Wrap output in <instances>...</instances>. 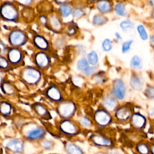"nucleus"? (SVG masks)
I'll use <instances>...</instances> for the list:
<instances>
[{
  "label": "nucleus",
  "mask_w": 154,
  "mask_h": 154,
  "mask_svg": "<svg viewBox=\"0 0 154 154\" xmlns=\"http://www.w3.org/2000/svg\"><path fill=\"white\" fill-rule=\"evenodd\" d=\"M19 76L24 84L30 87H34L42 81L43 73L35 66H26L21 69Z\"/></svg>",
  "instance_id": "nucleus-1"
},
{
  "label": "nucleus",
  "mask_w": 154,
  "mask_h": 154,
  "mask_svg": "<svg viewBox=\"0 0 154 154\" xmlns=\"http://www.w3.org/2000/svg\"><path fill=\"white\" fill-rule=\"evenodd\" d=\"M20 12L16 4L11 2H3L0 5V19L5 22H18Z\"/></svg>",
  "instance_id": "nucleus-2"
},
{
  "label": "nucleus",
  "mask_w": 154,
  "mask_h": 154,
  "mask_svg": "<svg viewBox=\"0 0 154 154\" xmlns=\"http://www.w3.org/2000/svg\"><path fill=\"white\" fill-rule=\"evenodd\" d=\"M77 106L72 100H63L57 103L56 111L62 119H69L74 116L76 112Z\"/></svg>",
  "instance_id": "nucleus-3"
},
{
  "label": "nucleus",
  "mask_w": 154,
  "mask_h": 154,
  "mask_svg": "<svg viewBox=\"0 0 154 154\" xmlns=\"http://www.w3.org/2000/svg\"><path fill=\"white\" fill-rule=\"evenodd\" d=\"M28 41V36L25 31L20 29H13L8 35V42L10 47L21 48Z\"/></svg>",
  "instance_id": "nucleus-4"
},
{
  "label": "nucleus",
  "mask_w": 154,
  "mask_h": 154,
  "mask_svg": "<svg viewBox=\"0 0 154 154\" xmlns=\"http://www.w3.org/2000/svg\"><path fill=\"white\" fill-rule=\"evenodd\" d=\"M46 134V130L43 126L37 124L29 125L24 131V137L29 141H40L45 138Z\"/></svg>",
  "instance_id": "nucleus-5"
},
{
  "label": "nucleus",
  "mask_w": 154,
  "mask_h": 154,
  "mask_svg": "<svg viewBox=\"0 0 154 154\" xmlns=\"http://www.w3.org/2000/svg\"><path fill=\"white\" fill-rule=\"evenodd\" d=\"M5 57L13 68L23 66L24 63L25 54L20 48H8Z\"/></svg>",
  "instance_id": "nucleus-6"
},
{
  "label": "nucleus",
  "mask_w": 154,
  "mask_h": 154,
  "mask_svg": "<svg viewBox=\"0 0 154 154\" xmlns=\"http://www.w3.org/2000/svg\"><path fill=\"white\" fill-rule=\"evenodd\" d=\"M58 128L63 134L68 137L77 135L80 132V128L79 125L70 119H63L59 123Z\"/></svg>",
  "instance_id": "nucleus-7"
},
{
  "label": "nucleus",
  "mask_w": 154,
  "mask_h": 154,
  "mask_svg": "<svg viewBox=\"0 0 154 154\" xmlns=\"http://www.w3.org/2000/svg\"><path fill=\"white\" fill-rule=\"evenodd\" d=\"M93 120L97 126L103 128L109 126L112 123V117L110 112L101 108L94 112Z\"/></svg>",
  "instance_id": "nucleus-8"
},
{
  "label": "nucleus",
  "mask_w": 154,
  "mask_h": 154,
  "mask_svg": "<svg viewBox=\"0 0 154 154\" xmlns=\"http://www.w3.org/2000/svg\"><path fill=\"white\" fill-rule=\"evenodd\" d=\"M35 67L42 72L48 70L51 63V59L48 52L38 51L33 57Z\"/></svg>",
  "instance_id": "nucleus-9"
},
{
  "label": "nucleus",
  "mask_w": 154,
  "mask_h": 154,
  "mask_svg": "<svg viewBox=\"0 0 154 154\" xmlns=\"http://www.w3.org/2000/svg\"><path fill=\"white\" fill-rule=\"evenodd\" d=\"M127 93V87L125 81L122 78L115 79L112 81L110 94L118 100H123Z\"/></svg>",
  "instance_id": "nucleus-10"
},
{
  "label": "nucleus",
  "mask_w": 154,
  "mask_h": 154,
  "mask_svg": "<svg viewBox=\"0 0 154 154\" xmlns=\"http://www.w3.org/2000/svg\"><path fill=\"white\" fill-rule=\"evenodd\" d=\"M90 140L93 145L100 148L111 149L114 146V143L112 139L102 134H92Z\"/></svg>",
  "instance_id": "nucleus-11"
},
{
  "label": "nucleus",
  "mask_w": 154,
  "mask_h": 154,
  "mask_svg": "<svg viewBox=\"0 0 154 154\" xmlns=\"http://www.w3.org/2000/svg\"><path fill=\"white\" fill-rule=\"evenodd\" d=\"M44 94L48 100L54 103H58L63 100V95L61 89L55 84L48 87L44 91Z\"/></svg>",
  "instance_id": "nucleus-12"
},
{
  "label": "nucleus",
  "mask_w": 154,
  "mask_h": 154,
  "mask_svg": "<svg viewBox=\"0 0 154 154\" xmlns=\"http://www.w3.org/2000/svg\"><path fill=\"white\" fill-rule=\"evenodd\" d=\"M132 114V109L130 105H123L119 107L114 111V117L117 120L120 122L128 121Z\"/></svg>",
  "instance_id": "nucleus-13"
},
{
  "label": "nucleus",
  "mask_w": 154,
  "mask_h": 154,
  "mask_svg": "<svg viewBox=\"0 0 154 154\" xmlns=\"http://www.w3.org/2000/svg\"><path fill=\"white\" fill-rule=\"evenodd\" d=\"M102 108L111 113L114 112L119 106V100L110 94L104 96L101 100Z\"/></svg>",
  "instance_id": "nucleus-14"
},
{
  "label": "nucleus",
  "mask_w": 154,
  "mask_h": 154,
  "mask_svg": "<svg viewBox=\"0 0 154 154\" xmlns=\"http://www.w3.org/2000/svg\"><path fill=\"white\" fill-rule=\"evenodd\" d=\"M129 120L131 127L139 131L143 129L147 123L146 117L139 112L132 113Z\"/></svg>",
  "instance_id": "nucleus-15"
},
{
  "label": "nucleus",
  "mask_w": 154,
  "mask_h": 154,
  "mask_svg": "<svg viewBox=\"0 0 154 154\" xmlns=\"http://www.w3.org/2000/svg\"><path fill=\"white\" fill-rule=\"evenodd\" d=\"M31 108L34 112L42 119L45 120H49L52 119L51 114L48 107L42 103L35 102L31 105Z\"/></svg>",
  "instance_id": "nucleus-16"
},
{
  "label": "nucleus",
  "mask_w": 154,
  "mask_h": 154,
  "mask_svg": "<svg viewBox=\"0 0 154 154\" xmlns=\"http://www.w3.org/2000/svg\"><path fill=\"white\" fill-rule=\"evenodd\" d=\"M32 44L39 51L48 52L51 48L49 42L46 38L40 34H36L33 37Z\"/></svg>",
  "instance_id": "nucleus-17"
},
{
  "label": "nucleus",
  "mask_w": 154,
  "mask_h": 154,
  "mask_svg": "<svg viewBox=\"0 0 154 154\" xmlns=\"http://www.w3.org/2000/svg\"><path fill=\"white\" fill-rule=\"evenodd\" d=\"M5 147L13 153H22L24 151V143L20 139L13 138L7 142Z\"/></svg>",
  "instance_id": "nucleus-18"
},
{
  "label": "nucleus",
  "mask_w": 154,
  "mask_h": 154,
  "mask_svg": "<svg viewBox=\"0 0 154 154\" xmlns=\"http://www.w3.org/2000/svg\"><path fill=\"white\" fill-rule=\"evenodd\" d=\"M130 87L135 91H141L144 85V79L143 76L137 72L131 75L129 82Z\"/></svg>",
  "instance_id": "nucleus-19"
},
{
  "label": "nucleus",
  "mask_w": 154,
  "mask_h": 154,
  "mask_svg": "<svg viewBox=\"0 0 154 154\" xmlns=\"http://www.w3.org/2000/svg\"><path fill=\"white\" fill-rule=\"evenodd\" d=\"M49 28L55 32H59L63 29V23L61 18L57 14H52L48 17V24Z\"/></svg>",
  "instance_id": "nucleus-20"
},
{
  "label": "nucleus",
  "mask_w": 154,
  "mask_h": 154,
  "mask_svg": "<svg viewBox=\"0 0 154 154\" xmlns=\"http://www.w3.org/2000/svg\"><path fill=\"white\" fill-rule=\"evenodd\" d=\"M95 7L99 13L104 15L113 11V5L111 0H97L95 2Z\"/></svg>",
  "instance_id": "nucleus-21"
},
{
  "label": "nucleus",
  "mask_w": 154,
  "mask_h": 154,
  "mask_svg": "<svg viewBox=\"0 0 154 154\" xmlns=\"http://www.w3.org/2000/svg\"><path fill=\"white\" fill-rule=\"evenodd\" d=\"M73 10V6L71 2L61 5L57 9L58 15L61 18H67L72 16Z\"/></svg>",
  "instance_id": "nucleus-22"
},
{
  "label": "nucleus",
  "mask_w": 154,
  "mask_h": 154,
  "mask_svg": "<svg viewBox=\"0 0 154 154\" xmlns=\"http://www.w3.org/2000/svg\"><path fill=\"white\" fill-rule=\"evenodd\" d=\"M64 149L67 154H84L82 149L72 142H66L64 144Z\"/></svg>",
  "instance_id": "nucleus-23"
},
{
  "label": "nucleus",
  "mask_w": 154,
  "mask_h": 154,
  "mask_svg": "<svg viewBox=\"0 0 154 154\" xmlns=\"http://www.w3.org/2000/svg\"><path fill=\"white\" fill-rule=\"evenodd\" d=\"M129 66L135 72L140 71L143 67V61L141 57L138 55L132 56L129 61Z\"/></svg>",
  "instance_id": "nucleus-24"
},
{
  "label": "nucleus",
  "mask_w": 154,
  "mask_h": 154,
  "mask_svg": "<svg viewBox=\"0 0 154 154\" xmlns=\"http://www.w3.org/2000/svg\"><path fill=\"white\" fill-rule=\"evenodd\" d=\"M0 85L1 90L4 94L8 96H13L16 94V88L15 86L10 82L3 80Z\"/></svg>",
  "instance_id": "nucleus-25"
},
{
  "label": "nucleus",
  "mask_w": 154,
  "mask_h": 154,
  "mask_svg": "<svg viewBox=\"0 0 154 154\" xmlns=\"http://www.w3.org/2000/svg\"><path fill=\"white\" fill-rule=\"evenodd\" d=\"M113 11L120 17H126L128 12L126 8V5L123 2H118L113 6Z\"/></svg>",
  "instance_id": "nucleus-26"
},
{
  "label": "nucleus",
  "mask_w": 154,
  "mask_h": 154,
  "mask_svg": "<svg viewBox=\"0 0 154 154\" xmlns=\"http://www.w3.org/2000/svg\"><path fill=\"white\" fill-rule=\"evenodd\" d=\"M108 21V19L106 16L99 13L95 14L91 19L92 23L95 26H102L106 24Z\"/></svg>",
  "instance_id": "nucleus-27"
},
{
  "label": "nucleus",
  "mask_w": 154,
  "mask_h": 154,
  "mask_svg": "<svg viewBox=\"0 0 154 154\" xmlns=\"http://www.w3.org/2000/svg\"><path fill=\"white\" fill-rule=\"evenodd\" d=\"M119 27L123 32H128V31L135 29V25L131 20L126 19L119 23Z\"/></svg>",
  "instance_id": "nucleus-28"
},
{
  "label": "nucleus",
  "mask_w": 154,
  "mask_h": 154,
  "mask_svg": "<svg viewBox=\"0 0 154 154\" xmlns=\"http://www.w3.org/2000/svg\"><path fill=\"white\" fill-rule=\"evenodd\" d=\"M87 61L90 66H97L99 63V55L97 52L95 50H91L88 52L85 57Z\"/></svg>",
  "instance_id": "nucleus-29"
},
{
  "label": "nucleus",
  "mask_w": 154,
  "mask_h": 154,
  "mask_svg": "<svg viewBox=\"0 0 154 154\" xmlns=\"http://www.w3.org/2000/svg\"><path fill=\"white\" fill-rule=\"evenodd\" d=\"M12 112L11 105L6 101H2L0 103V114L3 116H9Z\"/></svg>",
  "instance_id": "nucleus-30"
},
{
  "label": "nucleus",
  "mask_w": 154,
  "mask_h": 154,
  "mask_svg": "<svg viewBox=\"0 0 154 154\" xmlns=\"http://www.w3.org/2000/svg\"><path fill=\"white\" fill-rule=\"evenodd\" d=\"M136 29L141 40H142L143 41H146L149 39V34L144 25L138 24L136 26Z\"/></svg>",
  "instance_id": "nucleus-31"
},
{
  "label": "nucleus",
  "mask_w": 154,
  "mask_h": 154,
  "mask_svg": "<svg viewBox=\"0 0 154 154\" xmlns=\"http://www.w3.org/2000/svg\"><path fill=\"white\" fill-rule=\"evenodd\" d=\"M22 17L26 21H31L34 17V11L31 7L23 8L22 12L21 13Z\"/></svg>",
  "instance_id": "nucleus-32"
},
{
  "label": "nucleus",
  "mask_w": 154,
  "mask_h": 154,
  "mask_svg": "<svg viewBox=\"0 0 154 154\" xmlns=\"http://www.w3.org/2000/svg\"><path fill=\"white\" fill-rule=\"evenodd\" d=\"M13 69L5 56H0V71L7 72Z\"/></svg>",
  "instance_id": "nucleus-33"
},
{
  "label": "nucleus",
  "mask_w": 154,
  "mask_h": 154,
  "mask_svg": "<svg viewBox=\"0 0 154 154\" xmlns=\"http://www.w3.org/2000/svg\"><path fill=\"white\" fill-rule=\"evenodd\" d=\"M90 65L87 61V60L85 56H82L76 62V67L78 71H79L81 73L84 71L87 67H88Z\"/></svg>",
  "instance_id": "nucleus-34"
},
{
  "label": "nucleus",
  "mask_w": 154,
  "mask_h": 154,
  "mask_svg": "<svg viewBox=\"0 0 154 154\" xmlns=\"http://www.w3.org/2000/svg\"><path fill=\"white\" fill-rule=\"evenodd\" d=\"M40 145L41 147L45 150H51L54 148L55 143L51 140L43 138L40 141Z\"/></svg>",
  "instance_id": "nucleus-35"
},
{
  "label": "nucleus",
  "mask_w": 154,
  "mask_h": 154,
  "mask_svg": "<svg viewBox=\"0 0 154 154\" xmlns=\"http://www.w3.org/2000/svg\"><path fill=\"white\" fill-rule=\"evenodd\" d=\"M101 48L105 52H109L113 48V42L109 38H105L103 40L101 43Z\"/></svg>",
  "instance_id": "nucleus-36"
},
{
  "label": "nucleus",
  "mask_w": 154,
  "mask_h": 154,
  "mask_svg": "<svg viewBox=\"0 0 154 154\" xmlns=\"http://www.w3.org/2000/svg\"><path fill=\"white\" fill-rule=\"evenodd\" d=\"M134 42V41L132 39H129L126 41L122 42L121 45L122 53L123 54L128 53L131 51Z\"/></svg>",
  "instance_id": "nucleus-37"
},
{
  "label": "nucleus",
  "mask_w": 154,
  "mask_h": 154,
  "mask_svg": "<svg viewBox=\"0 0 154 154\" xmlns=\"http://www.w3.org/2000/svg\"><path fill=\"white\" fill-rule=\"evenodd\" d=\"M78 122L81 126L85 128H89L92 126L93 122L87 116H80L78 117Z\"/></svg>",
  "instance_id": "nucleus-38"
},
{
  "label": "nucleus",
  "mask_w": 154,
  "mask_h": 154,
  "mask_svg": "<svg viewBox=\"0 0 154 154\" xmlns=\"http://www.w3.org/2000/svg\"><path fill=\"white\" fill-rule=\"evenodd\" d=\"M135 150L138 154H150L149 146L144 143H141L137 145Z\"/></svg>",
  "instance_id": "nucleus-39"
},
{
  "label": "nucleus",
  "mask_w": 154,
  "mask_h": 154,
  "mask_svg": "<svg viewBox=\"0 0 154 154\" xmlns=\"http://www.w3.org/2000/svg\"><path fill=\"white\" fill-rule=\"evenodd\" d=\"M85 14V11L82 7H73L72 16L74 19H78L83 17Z\"/></svg>",
  "instance_id": "nucleus-40"
},
{
  "label": "nucleus",
  "mask_w": 154,
  "mask_h": 154,
  "mask_svg": "<svg viewBox=\"0 0 154 154\" xmlns=\"http://www.w3.org/2000/svg\"><path fill=\"white\" fill-rule=\"evenodd\" d=\"M91 77L94 82L97 84H102L106 81L105 74L102 72H96Z\"/></svg>",
  "instance_id": "nucleus-41"
},
{
  "label": "nucleus",
  "mask_w": 154,
  "mask_h": 154,
  "mask_svg": "<svg viewBox=\"0 0 154 154\" xmlns=\"http://www.w3.org/2000/svg\"><path fill=\"white\" fill-rule=\"evenodd\" d=\"M98 68L97 66H89L87 67L84 71L81 72V74L85 76H92L94 74H95L97 72Z\"/></svg>",
  "instance_id": "nucleus-42"
},
{
  "label": "nucleus",
  "mask_w": 154,
  "mask_h": 154,
  "mask_svg": "<svg viewBox=\"0 0 154 154\" xmlns=\"http://www.w3.org/2000/svg\"><path fill=\"white\" fill-rule=\"evenodd\" d=\"M144 95L149 100L154 99V87L153 85H147L144 90Z\"/></svg>",
  "instance_id": "nucleus-43"
},
{
  "label": "nucleus",
  "mask_w": 154,
  "mask_h": 154,
  "mask_svg": "<svg viewBox=\"0 0 154 154\" xmlns=\"http://www.w3.org/2000/svg\"><path fill=\"white\" fill-rule=\"evenodd\" d=\"M16 4L17 5L23 7V8H28L31 7L34 4L35 0H14Z\"/></svg>",
  "instance_id": "nucleus-44"
},
{
  "label": "nucleus",
  "mask_w": 154,
  "mask_h": 154,
  "mask_svg": "<svg viewBox=\"0 0 154 154\" xmlns=\"http://www.w3.org/2000/svg\"><path fill=\"white\" fill-rule=\"evenodd\" d=\"M77 32V28L74 25H70L69 26L67 31L66 34L69 37H72L75 35Z\"/></svg>",
  "instance_id": "nucleus-45"
},
{
  "label": "nucleus",
  "mask_w": 154,
  "mask_h": 154,
  "mask_svg": "<svg viewBox=\"0 0 154 154\" xmlns=\"http://www.w3.org/2000/svg\"><path fill=\"white\" fill-rule=\"evenodd\" d=\"M8 50V47L6 45L0 40V56H5Z\"/></svg>",
  "instance_id": "nucleus-46"
},
{
  "label": "nucleus",
  "mask_w": 154,
  "mask_h": 154,
  "mask_svg": "<svg viewBox=\"0 0 154 154\" xmlns=\"http://www.w3.org/2000/svg\"><path fill=\"white\" fill-rule=\"evenodd\" d=\"M38 21L42 25H47L48 17L45 14H41L38 17Z\"/></svg>",
  "instance_id": "nucleus-47"
},
{
  "label": "nucleus",
  "mask_w": 154,
  "mask_h": 154,
  "mask_svg": "<svg viewBox=\"0 0 154 154\" xmlns=\"http://www.w3.org/2000/svg\"><path fill=\"white\" fill-rule=\"evenodd\" d=\"M57 5H58V6L63 5V4H67V3H70L71 2V0H52Z\"/></svg>",
  "instance_id": "nucleus-48"
},
{
  "label": "nucleus",
  "mask_w": 154,
  "mask_h": 154,
  "mask_svg": "<svg viewBox=\"0 0 154 154\" xmlns=\"http://www.w3.org/2000/svg\"><path fill=\"white\" fill-rule=\"evenodd\" d=\"M114 37L119 42H122L123 41V38L121 35V34L119 32H114Z\"/></svg>",
  "instance_id": "nucleus-49"
},
{
  "label": "nucleus",
  "mask_w": 154,
  "mask_h": 154,
  "mask_svg": "<svg viewBox=\"0 0 154 154\" xmlns=\"http://www.w3.org/2000/svg\"><path fill=\"white\" fill-rule=\"evenodd\" d=\"M107 154H121V153L119 150L116 149H112V148H111L109 150Z\"/></svg>",
  "instance_id": "nucleus-50"
},
{
  "label": "nucleus",
  "mask_w": 154,
  "mask_h": 154,
  "mask_svg": "<svg viewBox=\"0 0 154 154\" xmlns=\"http://www.w3.org/2000/svg\"><path fill=\"white\" fill-rule=\"evenodd\" d=\"M149 40H150V43L151 45V46H153V45H154V36L153 35H150V37H149Z\"/></svg>",
  "instance_id": "nucleus-51"
},
{
  "label": "nucleus",
  "mask_w": 154,
  "mask_h": 154,
  "mask_svg": "<svg viewBox=\"0 0 154 154\" xmlns=\"http://www.w3.org/2000/svg\"><path fill=\"white\" fill-rule=\"evenodd\" d=\"M149 149H150V152L151 154H153V149H154V145L153 144H151L150 146H149Z\"/></svg>",
  "instance_id": "nucleus-52"
},
{
  "label": "nucleus",
  "mask_w": 154,
  "mask_h": 154,
  "mask_svg": "<svg viewBox=\"0 0 154 154\" xmlns=\"http://www.w3.org/2000/svg\"><path fill=\"white\" fill-rule=\"evenodd\" d=\"M149 1V3L150 4V5L153 6V4H154V0H148Z\"/></svg>",
  "instance_id": "nucleus-53"
},
{
  "label": "nucleus",
  "mask_w": 154,
  "mask_h": 154,
  "mask_svg": "<svg viewBox=\"0 0 154 154\" xmlns=\"http://www.w3.org/2000/svg\"><path fill=\"white\" fill-rule=\"evenodd\" d=\"M2 81H3V78H2V76L1 74L0 73V85L1 84V83H2Z\"/></svg>",
  "instance_id": "nucleus-54"
},
{
  "label": "nucleus",
  "mask_w": 154,
  "mask_h": 154,
  "mask_svg": "<svg viewBox=\"0 0 154 154\" xmlns=\"http://www.w3.org/2000/svg\"><path fill=\"white\" fill-rule=\"evenodd\" d=\"M87 1L90 2H94L95 3L97 0H87Z\"/></svg>",
  "instance_id": "nucleus-55"
},
{
  "label": "nucleus",
  "mask_w": 154,
  "mask_h": 154,
  "mask_svg": "<svg viewBox=\"0 0 154 154\" xmlns=\"http://www.w3.org/2000/svg\"><path fill=\"white\" fill-rule=\"evenodd\" d=\"M50 154H57V153H50Z\"/></svg>",
  "instance_id": "nucleus-56"
}]
</instances>
